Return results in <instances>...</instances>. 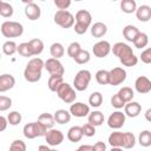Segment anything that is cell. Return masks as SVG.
<instances>
[{"instance_id":"7a4b0ae2","label":"cell","mask_w":151,"mask_h":151,"mask_svg":"<svg viewBox=\"0 0 151 151\" xmlns=\"http://www.w3.org/2000/svg\"><path fill=\"white\" fill-rule=\"evenodd\" d=\"M44 64L45 61L41 59V58H32L25 70H24V78L28 81V83H37L40 80L41 78V72H42V68H44Z\"/></svg>"},{"instance_id":"603a6c76","label":"cell","mask_w":151,"mask_h":151,"mask_svg":"<svg viewBox=\"0 0 151 151\" xmlns=\"http://www.w3.org/2000/svg\"><path fill=\"white\" fill-rule=\"evenodd\" d=\"M124 133L119 131H114L109 136V144L112 147H123Z\"/></svg>"},{"instance_id":"91938a15","label":"cell","mask_w":151,"mask_h":151,"mask_svg":"<svg viewBox=\"0 0 151 151\" xmlns=\"http://www.w3.org/2000/svg\"><path fill=\"white\" fill-rule=\"evenodd\" d=\"M51 151H57V150H54V149H51Z\"/></svg>"},{"instance_id":"4fadbf2b","label":"cell","mask_w":151,"mask_h":151,"mask_svg":"<svg viewBox=\"0 0 151 151\" xmlns=\"http://www.w3.org/2000/svg\"><path fill=\"white\" fill-rule=\"evenodd\" d=\"M68 112L71 113V116H74V117H78V118H83V117H86L88 116L90 113V106L84 104V103H72L71 106H70V110Z\"/></svg>"},{"instance_id":"b9f144b4","label":"cell","mask_w":151,"mask_h":151,"mask_svg":"<svg viewBox=\"0 0 151 151\" xmlns=\"http://www.w3.org/2000/svg\"><path fill=\"white\" fill-rule=\"evenodd\" d=\"M80 50H81L80 44L77 42V41H73V42H71V44L68 45V47H67V54H68V57H71V58L73 59V58L80 52Z\"/></svg>"},{"instance_id":"2e32d148","label":"cell","mask_w":151,"mask_h":151,"mask_svg":"<svg viewBox=\"0 0 151 151\" xmlns=\"http://www.w3.org/2000/svg\"><path fill=\"white\" fill-rule=\"evenodd\" d=\"M140 111H142V106L138 101H129L124 105V114L130 118H134L139 116Z\"/></svg>"},{"instance_id":"74e56055","label":"cell","mask_w":151,"mask_h":151,"mask_svg":"<svg viewBox=\"0 0 151 151\" xmlns=\"http://www.w3.org/2000/svg\"><path fill=\"white\" fill-rule=\"evenodd\" d=\"M17 52H18L21 57H25V58L33 57L32 51H31V47H29V45H28V41H27V42H21V44H19L18 47H17Z\"/></svg>"},{"instance_id":"94428289","label":"cell","mask_w":151,"mask_h":151,"mask_svg":"<svg viewBox=\"0 0 151 151\" xmlns=\"http://www.w3.org/2000/svg\"><path fill=\"white\" fill-rule=\"evenodd\" d=\"M0 60H1V53H0Z\"/></svg>"},{"instance_id":"f5cc1de1","label":"cell","mask_w":151,"mask_h":151,"mask_svg":"<svg viewBox=\"0 0 151 151\" xmlns=\"http://www.w3.org/2000/svg\"><path fill=\"white\" fill-rule=\"evenodd\" d=\"M7 119L4 117V116H0V132H2V131H5L6 130V127H7Z\"/></svg>"},{"instance_id":"d6a6232c","label":"cell","mask_w":151,"mask_h":151,"mask_svg":"<svg viewBox=\"0 0 151 151\" xmlns=\"http://www.w3.org/2000/svg\"><path fill=\"white\" fill-rule=\"evenodd\" d=\"M138 143L144 147H149L151 145V132L149 130L142 131L138 137Z\"/></svg>"},{"instance_id":"bcb514c9","label":"cell","mask_w":151,"mask_h":151,"mask_svg":"<svg viewBox=\"0 0 151 151\" xmlns=\"http://www.w3.org/2000/svg\"><path fill=\"white\" fill-rule=\"evenodd\" d=\"M53 2L58 11H67V8L71 6V0H54Z\"/></svg>"},{"instance_id":"4316f807","label":"cell","mask_w":151,"mask_h":151,"mask_svg":"<svg viewBox=\"0 0 151 151\" xmlns=\"http://www.w3.org/2000/svg\"><path fill=\"white\" fill-rule=\"evenodd\" d=\"M50 53H51L52 58L60 59L65 54V48H64L63 44H60V42H53L51 45V47H50Z\"/></svg>"},{"instance_id":"f6af8a7d","label":"cell","mask_w":151,"mask_h":151,"mask_svg":"<svg viewBox=\"0 0 151 151\" xmlns=\"http://www.w3.org/2000/svg\"><path fill=\"white\" fill-rule=\"evenodd\" d=\"M81 131H83V136H86V137H93L96 134V127L88 123L81 126Z\"/></svg>"},{"instance_id":"1f68e13d","label":"cell","mask_w":151,"mask_h":151,"mask_svg":"<svg viewBox=\"0 0 151 151\" xmlns=\"http://www.w3.org/2000/svg\"><path fill=\"white\" fill-rule=\"evenodd\" d=\"M90 59H91V54H90V52H88L87 50H83V48H81L80 52L73 58V60H74L77 64H80V65L88 63Z\"/></svg>"},{"instance_id":"7bdbcfd3","label":"cell","mask_w":151,"mask_h":151,"mask_svg":"<svg viewBox=\"0 0 151 151\" xmlns=\"http://www.w3.org/2000/svg\"><path fill=\"white\" fill-rule=\"evenodd\" d=\"M8 151H26V144L21 139H15L11 143Z\"/></svg>"},{"instance_id":"44dd1931","label":"cell","mask_w":151,"mask_h":151,"mask_svg":"<svg viewBox=\"0 0 151 151\" xmlns=\"http://www.w3.org/2000/svg\"><path fill=\"white\" fill-rule=\"evenodd\" d=\"M53 118H54V122L58 123V124H66L71 120V113L67 111V110H64V109H60V110H57L53 114Z\"/></svg>"},{"instance_id":"83f0119b","label":"cell","mask_w":151,"mask_h":151,"mask_svg":"<svg viewBox=\"0 0 151 151\" xmlns=\"http://www.w3.org/2000/svg\"><path fill=\"white\" fill-rule=\"evenodd\" d=\"M38 122H40L47 130L53 129V126H54V124H55L53 116L50 114V113H46V112H45V113H41V114L38 117Z\"/></svg>"},{"instance_id":"836d02e7","label":"cell","mask_w":151,"mask_h":151,"mask_svg":"<svg viewBox=\"0 0 151 151\" xmlns=\"http://www.w3.org/2000/svg\"><path fill=\"white\" fill-rule=\"evenodd\" d=\"M88 104L92 107H99L103 104V94L100 92H93L88 97Z\"/></svg>"},{"instance_id":"ac0fdd59","label":"cell","mask_w":151,"mask_h":151,"mask_svg":"<svg viewBox=\"0 0 151 151\" xmlns=\"http://www.w3.org/2000/svg\"><path fill=\"white\" fill-rule=\"evenodd\" d=\"M74 21L76 22H79V24H84L86 26L90 27L91 22H92V15L86 9H80L76 13V18H74Z\"/></svg>"},{"instance_id":"e0dca14e","label":"cell","mask_w":151,"mask_h":151,"mask_svg":"<svg viewBox=\"0 0 151 151\" xmlns=\"http://www.w3.org/2000/svg\"><path fill=\"white\" fill-rule=\"evenodd\" d=\"M134 13H136L137 19L142 22H147L151 19V7L147 5H142L137 7Z\"/></svg>"},{"instance_id":"484cf974","label":"cell","mask_w":151,"mask_h":151,"mask_svg":"<svg viewBox=\"0 0 151 151\" xmlns=\"http://www.w3.org/2000/svg\"><path fill=\"white\" fill-rule=\"evenodd\" d=\"M117 93H118V96L122 98V100H123L125 104L129 103V101H132V99H133V97H134L133 90H132L131 87H129V86L122 87Z\"/></svg>"},{"instance_id":"c3c4849f","label":"cell","mask_w":151,"mask_h":151,"mask_svg":"<svg viewBox=\"0 0 151 151\" xmlns=\"http://www.w3.org/2000/svg\"><path fill=\"white\" fill-rule=\"evenodd\" d=\"M34 129H35V133H37V137H45L46 132H47V129L40 123V122H34Z\"/></svg>"},{"instance_id":"ab89813d","label":"cell","mask_w":151,"mask_h":151,"mask_svg":"<svg viewBox=\"0 0 151 151\" xmlns=\"http://www.w3.org/2000/svg\"><path fill=\"white\" fill-rule=\"evenodd\" d=\"M22 133L27 139H34L37 138V133H35V129H34V122L33 123H28L24 126L22 129Z\"/></svg>"},{"instance_id":"6da1fadb","label":"cell","mask_w":151,"mask_h":151,"mask_svg":"<svg viewBox=\"0 0 151 151\" xmlns=\"http://www.w3.org/2000/svg\"><path fill=\"white\" fill-rule=\"evenodd\" d=\"M111 51L116 57H118V59L123 64V66L133 67L138 63V58L134 55L132 47L123 41L116 42L113 46H111Z\"/></svg>"},{"instance_id":"d6986e66","label":"cell","mask_w":151,"mask_h":151,"mask_svg":"<svg viewBox=\"0 0 151 151\" xmlns=\"http://www.w3.org/2000/svg\"><path fill=\"white\" fill-rule=\"evenodd\" d=\"M106 33H107V26H106L104 22H101V21L94 22V24L91 26V34H92V37H94V38H101V37H104Z\"/></svg>"},{"instance_id":"7c38bea8","label":"cell","mask_w":151,"mask_h":151,"mask_svg":"<svg viewBox=\"0 0 151 151\" xmlns=\"http://www.w3.org/2000/svg\"><path fill=\"white\" fill-rule=\"evenodd\" d=\"M111 52V45L106 40H100L92 46V53L97 58H105Z\"/></svg>"},{"instance_id":"f1b7e54d","label":"cell","mask_w":151,"mask_h":151,"mask_svg":"<svg viewBox=\"0 0 151 151\" xmlns=\"http://www.w3.org/2000/svg\"><path fill=\"white\" fill-rule=\"evenodd\" d=\"M64 83V78L63 76H50L48 81H47V86L52 92H55L58 90V87Z\"/></svg>"},{"instance_id":"277c9868","label":"cell","mask_w":151,"mask_h":151,"mask_svg":"<svg viewBox=\"0 0 151 151\" xmlns=\"http://www.w3.org/2000/svg\"><path fill=\"white\" fill-rule=\"evenodd\" d=\"M57 92V96L66 104H72L76 101V98H77V93H76V90L67 83H63L58 90L55 91Z\"/></svg>"},{"instance_id":"7402d4cb","label":"cell","mask_w":151,"mask_h":151,"mask_svg":"<svg viewBox=\"0 0 151 151\" xmlns=\"http://www.w3.org/2000/svg\"><path fill=\"white\" fill-rule=\"evenodd\" d=\"M83 138V131H81V126H72L68 129L67 131V139L72 143H78L80 142V139Z\"/></svg>"},{"instance_id":"ffe728a7","label":"cell","mask_w":151,"mask_h":151,"mask_svg":"<svg viewBox=\"0 0 151 151\" xmlns=\"http://www.w3.org/2000/svg\"><path fill=\"white\" fill-rule=\"evenodd\" d=\"M87 120H88L87 123L91 124V125L94 126V127L100 126V125L104 123V114H103V112H100V111H92V112L88 113Z\"/></svg>"},{"instance_id":"db71d44e","label":"cell","mask_w":151,"mask_h":151,"mask_svg":"<svg viewBox=\"0 0 151 151\" xmlns=\"http://www.w3.org/2000/svg\"><path fill=\"white\" fill-rule=\"evenodd\" d=\"M77 151H92V145H80L77 149Z\"/></svg>"},{"instance_id":"f907efd6","label":"cell","mask_w":151,"mask_h":151,"mask_svg":"<svg viewBox=\"0 0 151 151\" xmlns=\"http://www.w3.org/2000/svg\"><path fill=\"white\" fill-rule=\"evenodd\" d=\"M73 29H74V32H76L77 34L81 35V34L86 33V31L88 29V26H86V25H84V24H79V22H76V24L73 25Z\"/></svg>"},{"instance_id":"f546056e","label":"cell","mask_w":151,"mask_h":151,"mask_svg":"<svg viewBox=\"0 0 151 151\" xmlns=\"http://www.w3.org/2000/svg\"><path fill=\"white\" fill-rule=\"evenodd\" d=\"M120 9L126 14L134 13L137 9V4L134 0H123L120 2Z\"/></svg>"},{"instance_id":"52a82bcc","label":"cell","mask_w":151,"mask_h":151,"mask_svg":"<svg viewBox=\"0 0 151 151\" xmlns=\"http://www.w3.org/2000/svg\"><path fill=\"white\" fill-rule=\"evenodd\" d=\"M44 68H46L50 76H64L65 73V68L63 64L59 61V59H54V58L47 59L44 64Z\"/></svg>"},{"instance_id":"8992f818","label":"cell","mask_w":151,"mask_h":151,"mask_svg":"<svg viewBox=\"0 0 151 151\" xmlns=\"http://www.w3.org/2000/svg\"><path fill=\"white\" fill-rule=\"evenodd\" d=\"M53 19L61 28H70L74 25V15L68 11H57Z\"/></svg>"},{"instance_id":"e575fe53","label":"cell","mask_w":151,"mask_h":151,"mask_svg":"<svg viewBox=\"0 0 151 151\" xmlns=\"http://www.w3.org/2000/svg\"><path fill=\"white\" fill-rule=\"evenodd\" d=\"M6 119H7V123H8L9 125L15 126V125H18V124L21 123V120H22V116H21V113L18 112V111H12V112L8 113V116H7Z\"/></svg>"},{"instance_id":"7dc6e473","label":"cell","mask_w":151,"mask_h":151,"mask_svg":"<svg viewBox=\"0 0 151 151\" xmlns=\"http://www.w3.org/2000/svg\"><path fill=\"white\" fill-rule=\"evenodd\" d=\"M111 105L113 107H116V109H123L125 103L122 100V98L118 96V93H116V94H113L111 97Z\"/></svg>"},{"instance_id":"4dcf8cb0","label":"cell","mask_w":151,"mask_h":151,"mask_svg":"<svg viewBox=\"0 0 151 151\" xmlns=\"http://www.w3.org/2000/svg\"><path fill=\"white\" fill-rule=\"evenodd\" d=\"M132 42H133V45H134L136 48H144V47H146V45L149 42V37H147L146 33L139 32L138 35L134 38V40Z\"/></svg>"},{"instance_id":"d590c367","label":"cell","mask_w":151,"mask_h":151,"mask_svg":"<svg viewBox=\"0 0 151 151\" xmlns=\"http://www.w3.org/2000/svg\"><path fill=\"white\" fill-rule=\"evenodd\" d=\"M136 144V137L132 132H124L123 149H132Z\"/></svg>"},{"instance_id":"5b68a950","label":"cell","mask_w":151,"mask_h":151,"mask_svg":"<svg viewBox=\"0 0 151 151\" xmlns=\"http://www.w3.org/2000/svg\"><path fill=\"white\" fill-rule=\"evenodd\" d=\"M91 78H92V74L88 70H80L73 79V87L77 91H80V92L85 91L88 87Z\"/></svg>"},{"instance_id":"60d3db41","label":"cell","mask_w":151,"mask_h":151,"mask_svg":"<svg viewBox=\"0 0 151 151\" xmlns=\"http://www.w3.org/2000/svg\"><path fill=\"white\" fill-rule=\"evenodd\" d=\"M96 80L100 85H109V71L99 70L96 73Z\"/></svg>"},{"instance_id":"6f0895ef","label":"cell","mask_w":151,"mask_h":151,"mask_svg":"<svg viewBox=\"0 0 151 151\" xmlns=\"http://www.w3.org/2000/svg\"><path fill=\"white\" fill-rule=\"evenodd\" d=\"M110 151H123V149L122 147H112Z\"/></svg>"},{"instance_id":"681fc988","label":"cell","mask_w":151,"mask_h":151,"mask_svg":"<svg viewBox=\"0 0 151 151\" xmlns=\"http://www.w3.org/2000/svg\"><path fill=\"white\" fill-rule=\"evenodd\" d=\"M139 57H140V60L144 64H151V48L144 50Z\"/></svg>"},{"instance_id":"816d5d0a","label":"cell","mask_w":151,"mask_h":151,"mask_svg":"<svg viewBox=\"0 0 151 151\" xmlns=\"http://www.w3.org/2000/svg\"><path fill=\"white\" fill-rule=\"evenodd\" d=\"M92 151H106V144L104 142H97L92 145Z\"/></svg>"},{"instance_id":"ba28073f","label":"cell","mask_w":151,"mask_h":151,"mask_svg":"<svg viewBox=\"0 0 151 151\" xmlns=\"http://www.w3.org/2000/svg\"><path fill=\"white\" fill-rule=\"evenodd\" d=\"M126 71L123 67H113L109 71V85L117 86L125 81Z\"/></svg>"},{"instance_id":"f35d334b","label":"cell","mask_w":151,"mask_h":151,"mask_svg":"<svg viewBox=\"0 0 151 151\" xmlns=\"http://www.w3.org/2000/svg\"><path fill=\"white\" fill-rule=\"evenodd\" d=\"M14 13V9H13V6L6 1H2L1 6H0V15L4 17V18H11Z\"/></svg>"},{"instance_id":"8d00e7d4","label":"cell","mask_w":151,"mask_h":151,"mask_svg":"<svg viewBox=\"0 0 151 151\" xmlns=\"http://www.w3.org/2000/svg\"><path fill=\"white\" fill-rule=\"evenodd\" d=\"M17 47H18V45H17L14 41L7 40V41H5L4 45H2V52H4L6 55H13V54L17 52Z\"/></svg>"},{"instance_id":"8fae6325","label":"cell","mask_w":151,"mask_h":151,"mask_svg":"<svg viewBox=\"0 0 151 151\" xmlns=\"http://www.w3.org/2000/svg\"><path fill=\"white\" fill-rule=\"evenodd\" d=\"M25 15H26V18L28 19V20H32V21H34V20H38L39 18H40V15H41V9H40V7L35 4V2H33L32 0H28V1H25Z\"/></svg>"},{"instance_id":"30bf717a","label":"cell","mask_w":151,"mask_h":151,"mask_svg":"<svg viewBox=\"0 0 151 151\" xmlns=\"http://www.w3.org/2000/svg\"><path fill=\"white\" fill-rule=\"evenodd\" d=\"M125 119H126V116L122 111H116L109 116L107 125H109V127H111L113 130H118V129L123 127V125L125 124Z\"/></svg>"},{"instance_id":"11a10c76","label":"cell","mask_w":151,"mask_h":151,"mask_svg":"<svg viewBox=\"0 0 151 151\" xmlns=\"http://www.w3.org/2000/svg\"><path fill=\"white\" fill-rule=\"evenodd\" d=\"M38 151H51V149L47 145H39Z\"/></svg>"},{"instance_id":"3957f363","label":"cell","mask_w":151,"mask_h":151,"mask_svg":"<svg viewBox=\"0 0 151 151\" xmlns=\"http://www.w3.org/2000/svg\"><path fill=\"white\" fill-rule=\"evenodd\" d=\"M1 34L5 38H18L24 33V26L18 21H5L0 27Z\"/></svg>"},{"instance_id":"cb8c5ba5","label":"cell","mask_w":151,"mask_h":151,"mask_svg":"<svg viewBox=\"0 0 151 151\" xmlns=\"http://www.w3.org/2000/svg\"><path fill=\"white\" fill-rule=\"evenodd\" d=\"M139 32H140V31H139L136 26H133V25H126V26L123 28V35H124V38H125L127 41H130V42H132V41L134 40V38L138 35Z\"/></svg>"},{"instance_id":"ee69618b","label":"cell","mask_w":151,"mask_h":151,"mask_svg":"<svg viewBox=\"0 0 151 151\" xmlns=\"http://www.w3.org/2000/svg\"><path fill=\"white\" fill-rule=\"evenodd\" d=\"M12 106V99L7 96H0V111H7Z\"/></svg>"},{"instance_id":"680465c9","label":"cell","mask_w":151,"mask_h":151,"mask_svg":"<svg viewBox=\"0 0 151 151\" xmlns=\"http://www.w3.org/2000/svg\"><path fill=\"white\" fill-rule=\"evenodd\" d=\"M1 4H2V0H0V6H1Z\"/></svg>"},{"instance_id":"9f6ffc18","label":"cell","mask_w":151,"mask_h":151,"mask_svg":"<svg viewBox=\"0 0 151 151\" xmlns=\"http://www.w3.org/2000/svg\"><path fill=\"white\" fill-rule=\"evenodd\" d=\"M150 113H151V109H147L146 112H145V118L147 122H151V118H150Z\"/></svg>"},{"instance_id":"9a60e30c","label":"cell","mask_w":151,"mask_h":151,"mask_svg":"<svg viewBox=\"0 0 151 151\" xmlns=\"http://www.w3.org/2000/svg\"><path fill=\"white\" fill-rule=\"evenodd\" d=\"M15 85V78L9 73H4L0 76V92H7L12 90Z\"/></svg>"},{"instance_id":"d4e9b609","label":"cell","mask_w":151,"mask_h":151,"mask_svg":"<svg viewBox=\"0 0 151 151\" xmlns=\"http://www.w3.org/2000/svg\"><path fill=\"white\" fill-rule=\"evenodd\" d=\"M28 45L31 47V51H32V54L33 55H39L44 51V42H42L41 39H38V38L31 39L28 41Z\"/></svg>"},{"instance_id":"9c48e42d","label":"cell","mask_w":151,"mask_h":151,"mask_svg":"<svg viewBox=\"0 0 151 151\" xmlns=\"http://www.w3.org/2000/svg\"><path fill=\"white\" fill-rule=\"evenodd\" d=\"M45 139L47 142V145L57 146V145H60L64 142V133L60 130L50 129V130H47V132L45 134Z\"/></svg>"},{"instance_id":"5bb4252c","label":"cell","mask_w":151,"mask_h":151,"mask_svg":"<svg viewBox=\"0 0 151 151\" xmlns=\"http://www.w3.org/2000/svg\"><path fill=\"white\" fill-rule=\"evenodd\" d=\"M134 88L140 94L149 93L151 91V80L145 76H139L134 81Z\"/></svg>"}]
</instances>
